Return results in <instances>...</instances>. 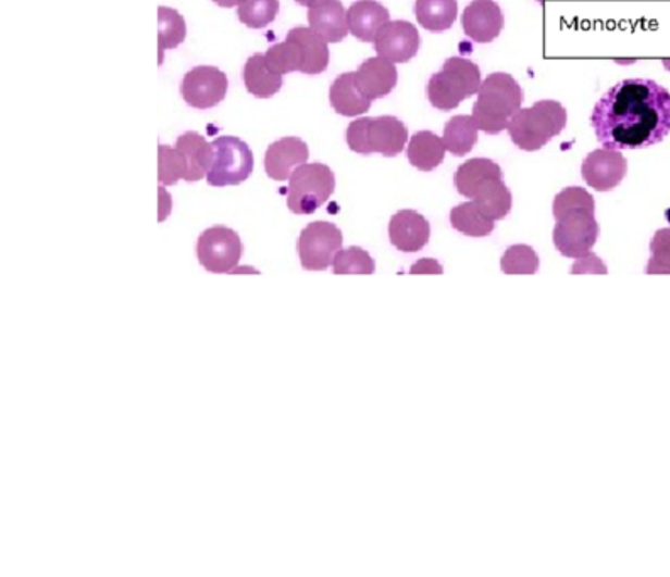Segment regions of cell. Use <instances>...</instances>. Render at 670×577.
<instances>
[{"label":"cell","instance_id":"obj_35","mask_svg":"<svg viewBox=\"0 0 670 577\" xmlns=\"http://www.w3.org/2000/svg\"><path fill=\"white\" fill-rule=\"evenodd\" d=\"M596 211L593 196L581 187L563 188L559 196L554 199V217L560 218L569 212Z\"/></svg>","mask_w":670,"mask_h":577},{"label":"cell","instance_id":"obj_26","mask_svg":"<svg viewBox=\"0 0 670 577\" xmlns=\"http://www.w3.org/2000/svg\"><path fill=\"white\" fill-rule=\"evenodd\" d=\"M457 0H417V21L426 32L444 33L454 26L457 20Z\"/></svg>","mask_w":670,"mask_h":577},{"label":"cell","instance_id":"obj_25","mask_svg":"<svg viewBox=\"0 0 670 577\" xmlns=\"http://www.w3.org/2000/svg\"><path fill=\"white\" fill-rule=\"evenodd\" d=\"M489 178H502L499 165H496L495 161L486 160V158H474V160L466 161L464 165L457 168L456 175H454V185L462 197L472 199L477 188Z\"/></svg>","mask_w":670,"mask_h":577},{"label":"cell","instance_id":"obj_7","mask_svg":"<svg viewBox=\"0 0 670 577\" xmlns=\"http://www.w3.org/2000/svg\"><path fill=\"white\" fill-rule=\"evenodd\" d=\"M212 163L207 181L210 187H231L248 180L255 168V156L243 139L222 136L212 142Z\"/></svg>","mask_w":670,"mask_h":577},{"label":"cell","instance_id":"obj_27","mask_svg":"<svg viewBox=\"0 0 670 577\" xmlns=\"http://www.w3.org/2000/svg\"><path fill=\"white\" fill-rule=\"evenodd\" d=\"M484 215L493 221H501L507 217L513 206V197L508 190L507 185L502 184V178H489L484 181L476 193L472 197Z\"/></svg>","mask_w":670,"mask_h":577},{"label":"cell","instance_id":"obj_18","mask_svg":"<svg viewBox=\"0 0 670 577\" xmlns=\"http://www.w3.org/2000/svg\"><path fill=\"white\" fill-rule=\"evenodd\" d=\"M286 38L295 42L301 73L319 75V73L327 70L328 60H331L327 41L322 36L317 35L312 27L310 29L309 27H295Z\"/></svg>","mask_w":670,"mask_h":577},{"label":"cell","instance_id":"obj_22","mask_svg":"<svg viewBox=\"0 0 670 577\" xmlns=\"http://www.w3.org/2000/svg\"><path fill=\"white\" fill-rule=\"evenodd\" d=\"M175 148L187 161L185 180L190 181V184L202 180L203 176L209 173L210 163H212V145H209L206 138L197 135L194 130H188L176 139Z\"/></svg>","mask_w":670,"mask_h":577},{"label":"cell","instance_id":"obj_8","mask_svg":"<svg viewBox=\"0 0 670 577\" xmlns=\"http://www.w3.org/2000/svg\"><path fill=\"white\" fill-rule=\"evenodd\" d=\"M343 233L331 222H312L298 238V256L307 272H325L343 249Z\"/></svg>","mask_w":670,"mask_h":577},{"label":"cell","instance_id":"obj_6","mask_svg":"<svg viewBox=\"0 0 670 577\" xmlns=\"http://www.w3.org/2000/svg\"><path fill=\"white\" fill-rule=\"evenodd\" d=\"M335 190L334 172L322 163L301 165L289 176L288 209L297 215H310L325 205Z\"/></svg>","mask_w":670,"mask_h":577},{"label":"cell","instance_id":"obj_23","mask_svg":"<svg viewBox=\"0 0 670 577\" xmlns=\"http://www.w3.org/2000/svg\"><path fill=\"white\" fill-rule=\"evenodd\" d=\"M244 84L251 96L270 99L283 87V75L270 68L263 53H256L244 66Z\"/></svg>","mask_w":670,"mask_h":577},{"label":"cell","instance_id":"obj_36","mask_svg":"<svg viewBox=\"0 0 670 577\" xmlns=\"http://www.w3.org/2000/svg\"><path fill=\"white\" fill-rule=\"evenodd\" d=\"M652 258L647 264V275H670V227L655 233L650 244Z\"/></svg>","mask_w":670,"mask_h":577},{"label":"cell","instance_id":"obj_37","mask_svg":"<svg viewBox=\"0 0 670 577\" xmlns=\"http://www.w3.org/2000/svg\"><path fill=\"white\" fill-rule=\"evenodd\" d=\"M572 273L578 275V273H608L603 261L599 260L598 256H594V254H587V256L579 258L578 263L574 264V268H572Z\"/></svg>","mask_w":670,"mask_h":577},{"label":"cell","instance_id":"obj_24","mask_svg":"<svg viewBox=\"0 0 670 577\" xmlns=\"http://www.w3.org/2000/svg\"><path fill=\"white\" fill-rule=\"evenodd\" d=\"M446 145L431 130H420L408 145V161L420 172H432L446 158Z\"/></svg>","mask_w":670,"mask_h":577},{"label":"cell","instance_id":"obj_2","mask_svg":"<svg viewBox=\"0 0 670 577\" xmlns=\"http://www.w3.org/2000/svg\"><path fill=\"white\" fill-rule=\"evenodd\" d=\"M523 90L508 73H492L481 84L472 117L486 135L508 129L513 115L522 109Z\"/></svg>","mask_w":670,"mask_h":577},{"label":"cell","instance_id":"obj_4","mask_svg":"<svg viewBox=\"0 0 670 577\" xmlns=\"http://www.w3.org/2000/svg\"><path fill=\"white\" fill-rule=\"evenodd\" d=\"M481 72L468 58L452 57L444 63L441 72L432 75L426 84V97L438 111H454L466 99L480 92Z\"/></svg>","mask_w":670,"mask_h":577},{"label":"cell","instance_id":"obj_29","mask_svg":"<svg viewBox=\"0 0 670 577\" xmlns=\"http://www.w3.org/2000/svg\"><path fill=\"white\" fill-rule=\"evenodd\" d=\"M476 121L472 115H457L444 127V145L454 156H466L477 142Z\"/></svg>","mask_w":670,"mask_h":577},{"label":"cell","instance_id":"obj_14","mask_svg":"<svg viewBox=\"0 0 670 577\" xmlns=\"http://www.w3.org/2000/svg\"><path fill=\"white\" fill-rule=\"evenodd\" d=\"M505 26L501 9L493 0H474L462 14V29L474 42L486 45L501 35Z\"/></svg>","mask_w":670,"mask_h":577},{"label":"cell","instance_id":"obj_41","mask_svg":"<svg viewBox=\"0 0 670 577\" xmlns=\"http://www.w3.org/2000/svg\"><path fill=\"white\" fill-rule=\"evenodd\" d=\"M537 2H547V0H537Z\"/></svg>","mask_w":670,"mask_h":577},{"label":"cell","instance_id":"obj_32","mask_svg":"<svg viewBox=\"0 0 670 577\" xmlns=\"http://www.w3.org/2000/svg\"><path fill=\"white\" fill-rule=\"evenodd\" d=\"M278 11V0H244L237 9V17L251 29H263L276 20Z\"/></svg>","mask_w":670,"mask_h":577},{"label":"cell","instance_id":"obj_15","mask_svg":"<svg viewBox=\"0 0 670 577\" xmlns=\"http://www.w3.org/2000/svg\"><path fill=\"white\" fill-rule=\"evenodd\" d=\"M389 241L401 253H417L431 239V224L415 211H400L393 215L388 227Z\"/></svg>","mask_w":670,"mask_h":577},{"label":"cell","instance_id":"obj_38","mask_svg":"<svg viewBox=\"0 0 670 577\" xmlns=\"http://www.w3.org/2000/svg\"><path fill=\"white\" fill-rule=\"evenodd\" d=\"M411 275H417V273H437L441 275L442 268L441 264L435 260H420L419 263L413 264V268H411Z\"/></svg>","mask_w":670,"mask_h":577},{"label":"cell","instance_id":"obj_31","mask_svg":"<svg viewBox=\"0 0 670 577\" xmlns=\"http://www.w3.org/2000/svg\"><path fill=\"white\" fill-rule=\"evenodd\" d=\"M332 269L335 275H373L376 263L368 251L352 246V248L340 249L332 261Z\"/></svg>","mask_w":670,"mask_h":577},{"label":"cell","instance_id":"obj_13","mask_svg":"<svg viewBox=\"0 0 670 577\" xmlns=\"http://www.w3.org/2000/svg\"><path fill=\"white\" fill-rule=\"evenodd\" d=\"M626 158L615 150H596L587 154L583 163V178L596 191L617 188L626 175Z\"/></svg>","mask_w":670,"mask_h":577},{"label":"cell","instance_id":"obj_33","mask_svg":"<svg viewBox=\"0 0 670 577\" xmlns=\"http://www.w3.org/2000/svg\"><path fill=\"white\" fill-rule=\"evenodd\" d=\"M538 266H541V260L537 253L525 244L511 246L501 258V269L507 275H535Z\"/></svg>","mask_w":670,"mask_h":577},{"label":"cell","instance_id":"obj_21","mask_svg":"<svg viewBox=\"0 0 670 577\" xmlns=\"http://www.w3.org/2000/svg\"><path fill=\"white\" fill-rule=\"evenodd\" d=\"M331 105L337 114L356 117L370 111L371 102L356 84V72L343 73L331 87Z\"/></svg>","mask_w":670,"mask_h":577},{"label":"cell","instance_id":"obj_3","mask_svg":"<svg viewBox=\"0 0 670 577\" xmlns=\"http://www.w3.org/2000/svg\"><path fill=\"white\" fill-rule=\"evenodd\" d=\"M568 111L556 100H541L530 109H520L508 124L511 141L523 151H538L562 133Z\"/></svg>","mask_w":670,"mask_h":577},{"label":"cell","instance_id":"obj_5","mask_svg":"<svg viewBox=\"0 0 670 577\" xmlns=\"http://www.w3.org/2000/svg\"><path fill=\"white\" fill-rule=\"evenodd\" d=\"M346 141L355 153H380L386 158L398 156L408 141V129L393 115L362 117L347 127Z\"/></svg>","mask_w":670,"mask_h":577},{"label":"cell","instance_id":"obj_16","mask_svg":"<svg viewBox=\"0 0 670 577\" xmlns=\"http://www.w3.org/2000/svg\"><path fill=\"white\" fill-rule=\"evenodd\" d=\"M309 146L300 138H283L273 142L264 154V170L271 180H288L298 166L309 160Z\"/></svg>","mask_w":670,"mask_h":577},{"label":"cell","instance_id":"obj_40","mask_svg":"<svg viewBox=\"0 0 670 577\" xmlns=\"http://www.w3.org/2000/svg\"><path fill=\"white\" fill-rule=\"evenodd\" d=\"M297 4L305 5V8H313V5L324 2V0H295Z\"/></svg>","mask_w":670,"mask_h":577},{"label":"cell","instance_id":"obj_17","mask_svg":"<svg viewBox=\"0 0 670 577\" xmlns=\"http://www.w3.org/2000/svg\"><path fill=\"white\" fill-rule=\"evenodd\" d=\"M398 81L395 63L386 58L376 57L365 60L356 72V84L368 99L376 100L392 93Z\"/></svg>","mask_w":670,"mask_h":577},{"label":"cell","instance_id":"obj_19","mask_svg":"<svg viewBox=\"0 0 670 577\" xmlns=\"http://www.w3.org/2000/svg\"><path fill=\"white\" fill-rule=\"evenodd\" d=\"M350 35L362 42H374L381 27L389 23V12L376 0H359L347 11Z\"/></svg>","mask_w":670,"mask_h":577},{"label":"cell","instance_id":"obj_10","mask_svg":"<svg viewBox=\"0 0 670 577\" xmlns=\"http://www.w3.org/2000/svg\"><path fill=\"white\" fill-rule=\"evenodd\" d=\"M599 226L594 212L575 211L557 218L554 229V244L562 256H587L598 241Z\"/></svg>","mask_w":670,"mask_h":577},{"label":"cell","instance_id":"obj_28","mask_svg":"<svg viewBox=\"0 0 670 577\" xmlns=\"http://www.w3.org/2000/svg\"><path fill=\"white\" fill-rule=\"evenodd\" d=\"M450 224L457 233L469 238H486L495 230V221L484 215L474 200L454 206L450 211Z\"/></svg>","mask_w":670,"mask_h":577},{"label":"cell","instance_id":"obj_1","mask_svg":"<svg viewBox=\"0 0 670 577\" xmlns=\"http://www.w3.org/2000/svg\"><path fill=\"white\" fill-rule=\"evenodd\" d=\"M591 126L606 150H644L670 133V92L645 78L620 81L594 105Z\"/></svg>","mask_w":670,"mask_h":577},{"label":"cell","instance_id":"obj_30","mask_svg":"<svg viewBox=\"0 0 670 577\" xmlns=\"http://www.w3.org/2000/svg\"><path fill=\"white\" fill-rule=\"evenodd\" d=\"M158 50L160 63H163L164 51L173 50L185 41L187 24L175 9H158Z\"/></svg>","mask_w":670,"mask_h":577},{"label":"cell","instance_id":"obj_20","mask_svg":"<svg viewBox=\"0 0 670 577\" xmlns=\"http://www.w3.org/2000/svg\"><path fill=\"white\" fill-rule=\"evenodd\" d=\"M309 24L327 42H340L349 35V21L340 0H324L310 8Z\"/></svg>","mask_w":670,"mask_h":577},{"label":"cell","instance_id":"obj_39","mask_svg":"<svg viewBox=\"0 0 670 577\" xmlns=\"http://www.w3.org/2000/svg\"><path fill=\"white\" fill-rule=\"evenodd\" d=\"M215 4L221 5V8L231 9L236 8V5L243 4L244 0H212Z\"/></svg>","mask_w":670,"mask_h":577},{"label":"cell","instance_id":"obj_11","mask_svg":"<svg viewBox=\"0 0 670 577\" xmlns=\"http://www.w3.org/2000/svg\"><path fill=\"white\" fill-rule=\"evenodd\" d=\"M228 80L215 66H197L183 77L179 93L190 108L198 111L215 108L227 96Z\"/></svg>","mask_w":670,"mask_h":577},{"label":"cell","instance_id":"obj_12","mask_svg":"<svg viewBox=\"0 0 670 577\" xmlns=\"http://www.w3.org/2000/svg\"><path fill=\"white\" fill-rule=\"evenodd\" d=\"M374 50L393 63H407L420 50V35L408 21H389L374 39Z\"/></svg>","mask_w":670,"mask_h":577},{"label":"cell","instance_id":"obj_34","mask_svg":"<svg viewBox=\"0 0 670 577\" xmlns=\"http://www.w3.org/2000/svg\"><path fill=\"white\" fill-rule=\"evenodd\" d=\"M158 180L161 185H176L187 176V161L178 150L160 145L158 148Z\"/></svg>","mask_w":670,"mask_h":577},{"label":"cell","instance_id":"obj_9","mask_svg":"<svg viewBox=\"0 0 670 577\" xmlns=\"http://www.w3.org/2000/svg\"><path fill=\"white\" fill-rule=\"evenodd\" d=\"M243 242L236 230L213 226L197 241V258L210 273H234L243 258Z\"/></svg>","mask_w":670,"mask_h":577}]
</instances>
